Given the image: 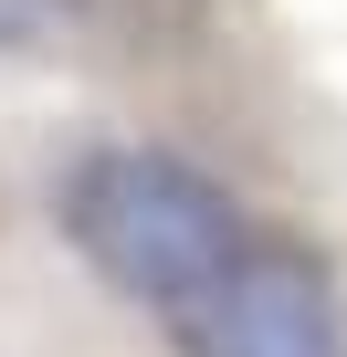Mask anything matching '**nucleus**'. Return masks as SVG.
I'll use <instances>...</instances> for the list:
<instances>
[{"mask_svg":"<svg viewBox=\"0 0 347 357\" xmlns=\"http://www.w3.org/2000/svg\"><path fill=\"white\" fill-rule=\"evenodd\" d=\"M64 231L84 242V263L137 294V305H179L190 284H211L232 252H242V200L179 147H95L74 158L64 178Z\"/></svg>","mask_w":347,"mask_h":357,"instance_id":"1","label":"nucleus"},{"mask_svg":"<svg viewBox=\"0 0 347 357\" xmlns=\"http://www.w3.org/2000/svg\"><path fill=\"white\" fill-rule=\"evenodd\" d=\"M168 347L179 357H347V305L305 242L242 231V252L211 284H190L168 305Z\"/></svg>","mask_w":347,"mask_h":357,"instance_id":"2","label":"nucleus"},{"mask_svg":"<svg viewBox=\"0 0 347 357\" xmlns=\"http://www.w3.org/2000/svg\"><path fill=\"white\" fill-rule=\"evenodd\" d=\"M74 11H84V0H0V53H22V43H53V32H74Z\"/></svg>","mask_w":347,"mask_h":357,"instance_id":"3","label":"nucleus"}]
</instances>
